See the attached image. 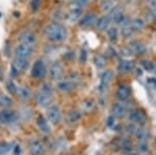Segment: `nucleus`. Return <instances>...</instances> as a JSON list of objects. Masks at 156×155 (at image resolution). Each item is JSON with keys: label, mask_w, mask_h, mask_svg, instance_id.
Here are the masks:
<instances>
[{"label": "nucleus", "mask_w": 156, "mask_h": 155, "mask_svg": "<svg viewBox=\"0 0 156 155\" xmlns=\"http://www.w3.org/2000/svg\"><path fill=\"white\" fill-rule=\"evenodd\" d=\"M147 6H148V9H149V11L152 12L154 16H156V1L155 0H148Z\"/></svg>", "instance_id": "35"}, {"label": "nucleus", "mask_w": 156, "mask_h": 155, "mask_svg": "<svg viewBox=\"0 0 156 155\" xmlns=\"http://www.w3.org/2000/svg\"><path fill=\"white\" fill-rule=\"evenodd\" d=\"M30 152L34 155H42L44 153V145L39 139H32L30 143Z\"/></svg>", "instance_id": "16"}, {"label": "nucleus", "mask_w": 156, "mask_h": 155, "mask_svg": "<svg viewBox=\"0 0 156 155\" xmlns=\"http://www.w3.org/2000/svg\"><path fill=\"white\" fill-rule=\"evenodd\" d=\"M130 93H131V91H130V86H128V84L122 83L118 86L117 97H118V99L121 100V101H124V100L129 98Z\"/></svg>", "instance_id": "11"}, {"label": "nucleus", "mask_w": 156, "mask_h": 155, "mask_svg": "<svg viewBox=\"0 0 156 155\" xmlns=\"http://www.w3.org/2000/svg\"><path fill=\"white\" fill-rule=\"evenodd\" d=\"M75 82L76 80L74 79H64V80H59L57 82V89L59 90L62 93H69L75 87Z\"/></svg>", "instance_id": "6"}, {"label": "nucleus", "mask_w": 156, "mask_h": 155, "mask_svg": "<svg viewBox=\"0 0 156 155\" xmlns=\"http://www.w3.org/2000/svg\"><path fill=\"white\" fill-rule=\"evenodd\" d=\"M18 95L19 97L21 98L22 100H24V101H26V100H28L30 98V96H31V93H30V90L26 86H21L18 87Z\"/></svg>", "instance_id": "24"}, {"label": "nucleus", "mask_w": 156, "mask_h": 155, "mask_svg": "<svg viewBox=\"0 0 156 155\" xmlns=\"http://www.w3.org/2000/svg\"><path fill=\"white\" fill-rule=\"evenodd\" d=\"M20 151H21L20 146H19V145H16V147H15V149H14V153L16 155H20Z\"/></svg>", "instance_id": "43"}, {"label": "nucleus", "mask_w": 156, "mask_h": 155, "mask_svg": "<svg viewBox=\"0 0 156 155\" xmlns=\"http://www.w3.org/2000/svg\"><path fill=\"white\" fill-rule=\"evenodd\" d=\"M0 18H1V14H0Z\"/></svg>", "instance_id": "47"}, {"label": "nucleus", "mask_w": 156, "mask_h": 155, "mask_svg": "<svg viewBox=\"0 0 156 155\" xmlns=\"http://www.w3.org/2000/svg\"><path fill=\"white\" fill-rule=\"evenodd\" d=\"M124 14H123V9L121 6H114L108 14V18H109L110 22H115L117 24L120 22Z\"/></svg>", "instance_id": "13"}, {"label": "nucleus", "mask_w": 156, "mask_h": 155, "mask_svg": "<svg viewBox=\"0 0 156 155\" xmlns=\"http://www.w3.org/2000/svg\"><path fill=\"white\" fill-rule=\"evenodd\" d=\"M112 1H118V0H112Z\"/></svg>", "instance_id": "46"}, {"label": "nucleus", "mask_w": 156, "mask_h": 155, "mask_svg": "<svg viewBox=\"0 0 156 155\" xmlns=\"http://www.w3.org/2000/svg\"><path fill=\"white\" fill-rule=\"evenodd\" d=\"M12 103V100L11 97H9L7 95H0V105L3 106V107H7V106H11Z\"/></svg>", "instance_id": "27"}, {"label": "nucleus", "mask_w": 156, "mask_h": 155, "mask_svg": "<svg viewBox=\"0 0 156 155\" xmlns=\"http://www.w3.org/2000/svg\"><path fill=\"white\" fill-rule=\"evenodd\" d=\"M41 92L44 94H47V95H49V96H51L52 93H53V87H52L51 84L48 83V82H45V83H43L41 86Z\"/></svg>", "instance_id": "30"}, {"label": "nucleus", "mask_w": 156, "mask_h": 155, "mask_svg": "<svg viewBox=\"0 0 156 155\" xmlns=\"http://www.w3.org/2000/svg\"><path fill=\"white\" fill-rule=\"evenodd\" d=\"M140 64H142V66L144 67V69L147 70V71H153V70L155 69L154 62L152 61H150V59H142Z\"/></svg>", "instance_id": "28"}, {"label": "nucleus", "mask_w": 156, "mask_h": 155, "mask_svg": "<svg viewBox=\"0 0 156 155\" xmlns=\"http://www.w3.org/2000/svg\"><path fill=\"white\" fill-rule=\"evenodd\" d=\"M155 74H156V69H155Z\"/></svg>", "instance_id": "48"}, {"label": "nucleus", "mask_w": 156, "mask_h": 155, "mask_svg": "<svg viewBox=\"0 0 156 155\" xmlns=\"http://www.w3.org/2000/svg\"><path fill=\"white\" fill-rule=\"evenodd\" d=\"M107 36L110 41H117L118 39V29L115 27H109L107 29Z\"/></svg>", "instance_id": "29"}, {"label": "nucleus", "mask_w": 156, "mask_h": 155, "mask_svg": "<svg viewBox=\"0 0 156 155\" xmlns=\"http://www.w3.org/2000/svg\"><path fill=\"white\" fill-rule=\"evenodd\" d=\"M6 89L9 90L12 94H15L18 92V86H16V83H15L12 79H9V80L6 81Z\"/></svg>", "instance_id": "33"}, {"label": "nucleus", "mask_w": 156, "mask_h": 155, "mask_svg": "<svg viewBox=\"0 0 156 155\" xmlns=\"http://www.w3.org/2000/svg\"><path fill=\"white\" fill-rule=\"evenodd\" d=\"M12 65L16 67L19 71H25L29 66V62L27 58H21V57H15Z\"/></svg>", "instance_id": "20"}, {"label": "nucleus", "mask_w": 156, "mask_h": 155, "mask_svg": "<svg viewBox=\"0 0 156 155\" xmlns=\"http://www.w3.org/2000/svg\"><path fill=\"white\" fill-rule=\"evenodd\" d=\"M138 150H140V152H146L148 151V145H147V142H140L138 143Z\"/></svg>", "instance_id": "38"}, {"label": "nucleus", "mask_w": 156, "mask_h": 155, "mask_svg": "<svg viewBox=\"0 0 156 155\" xmlns=\"http://www.w3.org/2000/svg\"><path fill=\"white\" fill-rule=\"evenodd\" d=\"M135 136L138 142H147L149 137V129L146 127H138L135 130Z\"/></svg>", "instance_id": "21"}, {"label": "nucleus", "mask_w": 156, "mask_h": 155, "mask_svg": "<svg viewBox=\"0 0 156 155\" xmlns=\"http://www.w3.org/2000/svg\"><path fill=\"white\" fill-rule=\"evenodd\" d=\"M62 73H64V68L62 66L59 64V62H53L50 67V70H49V74H50V77L52 79H58L62 77Z\"/></svg>", "instance_id": "10"}, {"label": "nucleus", "mask_w": 156, "mask_h": 155, "mask_svg": "<svg viewBox=\"0 0 156 155\" xmlns=\"http://www.w3.org/2000/svg\"><path fill=\"white\" fill-rule=\"evenodd\" d=\"M95 64L99 69L103 68L105 66V57L103 55H100V54H97L95 56Z\"/></svg>", "instance_id": "32"}, {"label": "nucleus", "mask_w": 156, "mask_h": 155, "mask_svg": "<svg viewBox=\"0 0 156 155\" xmlns=\"http://www.w3.org/2000/svg\"><path fill=\"white\" fill-rule=\"evenodd\" d=\"M36 42H37V37L34 36V32H31V31H24V32H22L21 36H20V43H23V44L34 47Z\"/></svg>", "instance_id": "9"}, {"label": "nucleus", "mask_w": 156, "mask_h": 155, "mask_svg": "<svg viewBox=\"0 0 156 155\" xmlns=\"http://www.w3.org/2000/svg\"><path fill=\"white\" fill-rule=\"evenodd\" d=\"M114 118L112 117H110V118H108V120H107V126L108 127H112V125H114Z\"/></svg>", "instance_id": "44"}, {"label": "nucleus", "mask_w": 156, "mask_h": 155, "mask_svg": "<svg viewBox=\"0 0 156 155\" xmlns=\"http://www.w3.org/2000/svg\"><path fill=\"white\" fill-rule=\"evenodd\" d=\"M36 100H37V103L41 107H47L51 104V96L42 93V92H39L37 94Z\"/></svg>", "instance_id": "15"}, {"label": "nucleus", "mask_w": 156, "mask_h": 155, "mask_svg": "<svg viewBox=\"0 0 156 155\" xmlns=\"http://www.w3.org/2000/svg\"><path fill=\"white\" fill-rule=\"evenodd\" d=\"M96 21H97L96 14L90 12L85 14L84 16L79 20V25L82 27H89V26H92L93 24H96Z\"/></svg>", "instance_id": "7"}, {"label": "nucleus", "mask_w": 156, "mask_h": 155, "mask_svg": "<svg viewBox=\"0 0 156 155\" xmlns=\"http://www.w3.org/2000/svg\"><path fill=\"white\" fill-rule=\"evenodd\" d=\"M1 78H2V70L0 68V80H1Z\"/></svg>", "instance_id": "45"}, {"label": "nucleus", "mask_w": 156, "mask_h": 155, "mask_svg": "<svg viewBox=\"0 0 156 155\" xmlns=\"http://www.w3.org/2000/svg\"><path fill=\"white\" fill-rule=\"evenodd\" d=\"M9 150V145L5 142H0V155H6Z\"/></svg>", "instance_id": "36"}, {"label": "nucleus", "mask_w": 156, "mask_h": 155, "mask_svg": "<svg viewBox=\"0 0 156 155\" xmlns=\"http://www.w3.org/2000/svg\"><path fill=\"white\" fill-rule=\"evenodd\" d=\"M112 0H103L101 2V9L103 12H110L112 9Z\"/></svg>", "instance_id": "31"}, {"label": "nucleus", "mask_w": 156, "mask_h": 155, "mask_svg": "<svg viewBox=\"0 0 156 155\" xmlns=\"http://www.w3.org/2000/svg\"><path fill=\"white\" fill-rule=\"evenodd\" d=\"M16 119V112L11 109H3L0 112V123L1 124H11Z\"/></svg>", "instance_id": "8"}, {"label": "nucleus", "mask_w": 156, "mask_h": 155, "mask_svg": "<svg viewBox=\"0 0 156 155\" xmlns=\"http://www.w3.org/2000/svg\"><path fill=\"white\" fill-rule=\"evenodd\" d=\"M131 28L133 29V31H138V30H142L145 26V22L143 19L140 18H134L131 20V24H130Z\"/></svg>", "instance_id": "25"}, {"label": "nucleus", "mask_w": 156, "mask_h": 155, "mask_svg": "<svg viewBox=\"0 0 156 155\" xmlns=\"http://www.w3.org/2000/svg\"><path fill=\"white\" fill-rule=\"evenodd\" d=\"M37 126L43 133H45V134L50 133V126L48 124V121L43 116H39V118L37 120Z\"/></svg>", "instance_id": "18"}, {"label": "nucleus", "mask_w": 156, "mask_h": 155, "mask_svg": "<svg viewBox=\"0 0 156 155\" xmlns=\"http://www.w3.org/2000/svg\"><path fill=\"white\" fill-rule=\"evenodd\" d=\"M47 118L51 123L57 124L62 119V111L57 105H50L47 109Z\"/></svg>", "instance_id": "2"}, {"label": "nucleus", "mask_w": 156, "mask_h": 155, "mask_svg": "<svg viewBox=\"0 0 156 155\" xmlns=\"http://www.w3.org/2000/svg\"><path fill=\"white\" fill-rule=\"evenodd\" d=\"M120 25L121 27H127V26H130V24H131V19L129 18L128 16H126V15H124V16L122 17V19L120 20V22L118 23Z\"/></svg>", "instance_id": "34"}, {"label": "nucleus", "mask_w": 156, "mask_h": 155, "mask_svg": "<svg viewBox=\"0 0 156 155\" xmlns=\"http://www.w3.org/2000/svg\"><path fill=\"white\" fill-rule=\"evenodd\" d=\"M122 33L125 37H130L133 33V29L131 28V26H127V27H123L122 28Z\"/></svg>", "instance_id": "37"}, {"label": "nucleus", "mask_w": 156, "mask_h": 155, "mask_svg": "<svg viewBox=\"0 0 156 155\" xmlns=\"http://www.w3.org/2000/svg\"><path fill=\"white\" fill-rule=\"evenodd\" d=\"M34 47L29 46V45L20 43L18 46L16 47V56L17 57H21V58H29V56L32 54L34 52Z\"/></svg>", "instance_id": "4"}, {"label": "nucleus", "mask_w": 156, "mask_h": 155, "mask_svg": "<svg viewBox=\"0 0 156 155\" xmlns=\"http://www.w3.org/2000/svg\"><path fill=\"white\" fill-rule=\"evenodd\" d=\"M46 74V67L42 59H37L31 69V76L34 78H42Z\"/></svg>", "instance_id": "3"}, {"label": "nucleus", "mask_w": 156, "mask_h": 155, "mask_svg": "<svg viewBox=\"0 0 156 155\" xmlns=\"http://www.w3.org/2000/svg\"><path fill=\"white\" fill-rule=\"evenodd\" d=\"M81 12H82V9L79 6H75L73 7L71 11L69 12V14H68V20H69L70 22H74L76 21L80 18V16H81Z\"/></svg>", "instance_id": "22"}, {"label": "nucleus", "mask_w": 156, "mask_h": 155, "mask_svg": "<svg viewBox=\"0 0 156 155\" xmlns=\"http://www.w3.org/2000/svg\"><path fill=\"white\" fill-rule=\"evenodd\" d=\"M134 65H133L132 62L127 61V59H124L119 64V71L122 72V73H127V72H130L133 69Z\"/></svg>", "instance_id": "23"}, {"label": "nucleus", "mask_w": 156, "mask_h": 155, "mask_svg": "<svg viewBox=\"0 0 156 155\" xmlns=\"http://www.w3.org/2000/svg\"><path fill=\"white\" fill-rule=\"evenodd\" d=\"M45 34L50 41L54 42V43H62L67 39V29L64 25L57 23V22H53L46 26Z\"/></svg>", "instance_id": "1"}, {"label": "nucleus", "mask_w": 156, "mask_h": 155, "mask_svg": "<svg viewBox=\"0 0 156 155\" xmlns=\"http://www.w3.org/2000/svg\"><path fill=\"white\" fill-rule=\"evenodd\" d=\"M80 118H81V114L78 111H72L68 114V121H69L70 123H75V122H77Z\"/></svg>", "instance_id": "26"}, {"label": "nucleus", "mask_w": 156, "mask_h": 155, "mask_svg": "<svg viewBox=\"0 0 156 155\" xmlns=\"http://www.w3.org/2000/svg\"><path fill=\"white\" fill-rule=\"evenodd\" d=\"M30 5H31V9H34V11H37V9H39V6H40V0H31Z\"/></svg>", "instance_id": "40"}, {"label": "nucleus", "mask_w": 156, "mask_h": 155, "mask_svg": "<svg viewBox=\"0 0 156 155\" xmlns=\"http://www.w3.org/2000/svg\"><path fill=\"white\" fill-rule=\"evenodd\" d=\"M126 105L123 102H117L112 106V114H114L115 117L120 118V117H123L126 114Z\"/></svg>", "instance_id": "19"}, {"label": "nucleus", "mask_w": 156, "mask_h": 155, "mask_svg": "<svg viewBox=\"0 0 156 155\" xmlns=\"http://www.w3.org/2000/svg\"><path fill=\"white\" fill-rule=\"evenodd\" d=\"M110 24V20L108 18V16H102L99 19H97L96 21V28L100 31L107 30Z\"/></svg>", "instance_id": "17"}, {"label": "nucleus", "mask_w": 156, "mask_h": 155, "mask_svg": "<svg viewBox=\"0 0 156 155\" xmlns=\"http://www.w3.org/2000/svg\"><path fill=\"white\" fill-rule=\"evenodd\" d=\"M146 114L140 109H135V111H132L129 114V120L131 122L135 124H144L146 122Z\"/></svg>", "instance_id": "12"}, {"label": "nucleus", "mask_w": 156, "mask_h": 155, "mask_svg": "<svg viewBox=\"0 0 156 155\" xmlns=\"http://www.w3.org/2000/svg\"><path fill=\"white\" fill-rule=\"evenodd\" d=\"M19 74H20L19 70L17 69L14 65H12V66H11V75H12V77H17Z\"/></svg>", "instance_id": "39"}, {"label": "nucleus", "mask_w": 156, "mask_h": 155, "mask_svg": "<svg viewBox=\"0 0 156 155\" xmlns=\"http://www.w3.org/2000/svg\"><path fill=\"white\" fill-rule=\"evenodd\" d=\"M90 0H76V5L79 6V7H84L87 5V3H89Z\"/></svg>", "instance_id": "41"}, {"label": "nucleus", "mask_w": 156, "mask_h": 155, "mask_svg": "<svg viewBox=\"0 0 156 155\" xmlns=\"http://www.w3.org/2000/svg\"><path fill=\"white\" fill-rule=\"evenodd\" d=\"M85 61H87V52L84 50H81L80 51V62H84Z\"/></svg>", "instance_id": "42"}, {"label": "nucleus", "mask_w": 156, "mask_h": 155, "mask_svg": "<svg viewBox=\"0 0 156 155\" xmlns=\"http://www.w3.org/2000/svg\"><path fill=\"white\" fill-rule=\"evenodd\" d=\"M112 77H114V73H112V70H107V71L102 73L101 77H100V84H99V90L101 93H104L108 89V86L112 82Z\"/></svg>", "instance_id": "5"}, {"label": "nucleus", "mask_w": 156, "mask_h": 155, "mask_svg": "<svg viewBox=\"0 0 156 155\" xmlns=\"http://www.w3.org/2000/svg\"><path fill=\"white\" fill-rule=\"evenodd\" d=\"M129 50L134 54H143L146 52V46L140 41H131L129 43Z\"/></svg>", "instance_id": "14"}]
</instances>
